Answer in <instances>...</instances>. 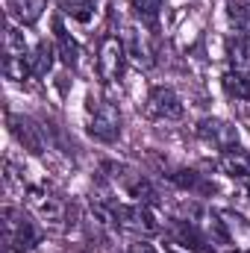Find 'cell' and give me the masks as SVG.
<instances>
[{"instance_id":"6da1fadb","label":"cell","mask_w":250,"mask_h":253,"mask_svg":"<svg viewBox=\"0 0 250 253\" xmlns=\"http://www.w3.org/2000/svg\"><path fill=\"white\" fill-rule=\"evenodd\" d=\"M3 239L6 253H27L39 245V227L18 206H3Z\"/></svg>"},{"instance_id":"7a4b0ae2","label":"cell","mask_w":250,"mask_h":253,"mask_svg":"<svg viewBox=\"0 0 250 253\" xmlns=\"http://www.w3.org/2000/svg\"><path fill=\"white\" fill-rule=\"evenodd\" d=\"M115 227L132 233V236H141V239H150L162 230V224L156 221L153 215V206H144V203H115Z\"/></svg>"},{"instance_id":"3957f363","label":"cell","mask_w":250,"mask_h":253,"mask_svg":"<svg viewBox=\"0 0 250 253\" xmlns=\"http://www.w3.org/2000/svg\"><path fill=\"white\" fill-rule=\"evenodd\" d=\"M85 109H88V135L91 138H97L103 144H112L121 135V109L115 103L88 97Z\"/></svg>"},{"instance_id":"277c9868","label":"cell","mask_w":250,"mask_h":253,"mask_svg":"<svg viewBox=\"0 0 250 253\" xmlns=\"http://www.w3.org/2000/svg\"><path fill=\"white\" fill-rule=\"evenodd\" d=\"M183 100L171 85H156L150 88L147 100H144V115L153 121H180L183 118Z\"/></svg>"},{"instance_id":"5b68a950","label":"cell","mask_w":250,"mask_h":253,"mask_svg":"<svg viewBox=\"0 0 250 253\" xmlns=\"http://www.w3.org/2000/svg\"><path fill=\"white\" fill-rule=\"evenodd\" d=\"M124 65H126L124 39L106 36L100 42V50H97V74H100V80L103 83H118L124 77Z\"/></svg>"},{"instance_id":"8992f818","label":"cell","mask_w":250,"mask_h":253,"mask_svg":"<svg viewBox=\"0 0 250 253\" xmlns=\"http://www.w3.org/2000/svg\"><path fill=\"white\" fill-rule=\"evenodd\" d=\"M197 135L212 144L215 150H236L239 147V126L224 121V118H203L197 121Z\"/></svg>"},{"instance_id":"52a82bcc","label":"cell","mask_w":250,"mask_h":253,"mask_svg":"<svg viewBox=\"0 0 250 253\" xmlns=\"http://www.w3.org/2000/svg\"><path fill=\"white\" fill-rule=\"evenodd\" d=\"M174 239L188 248V251H197V253H212L215 251V242L194 224V221H188V218H174Z\"/></svg>"},{"instance_id":"ba28073f","label":"cell","mask_w":250,"mask_h":253,"mask_svg":"<svg viewBox=\"0 0 250 253\" xmlns=\"http://www.w3.org/2000/svg\"><path fill=\"white\" fill-rule=\"evenodd\" d=\"M115 177L124 183V191H126V197H132V203H144V206H156V203H159V194L150 186L147 177H141V174H135V171L115 174Z\"/></svg>"},{"instance_id":"9c48e42d","label":"cell","mask_w":250,"mask_h":253,"mask_svg":"<svg viewBox=\"0 0 250 253\" xmlns=\"http://www.w3.org/2000/svg\"><path fill=\"white\" fill-rule=\"evenodd\" d=\"M218 168H221V174H227L230 180H236V183H248L250 186V156L245 150H224L221 156H218Z\"/></svg>"},{"instance_id":"30bf717a","label":"cell","mask_w":250,"mask_h":253,"mask_svg":"<svg viewBox=\"0 0 250 253\" xmlns=\"http://www.w3.org/2000/svg\"><path fill=\"white\" fill-rule=\"evenodd\" d=\"M227 59H230V71H239V74H250V36H233L227 42Z\"/></svg>"},{"instance_id":"8fae6325","label":"cell","mask_w":250,"mask_h":253,"mask_svg":"<svg viewBox=\"0 0 250 253\" xmlns=\"http://www.w3.org/2000/svg\"><path fill=\"white\" fill-rule=\"evenodd\" d=\"M56 44H50V42H39L33 50H30V71H33V77H47L50 71H53V65H56Z\"/></svg>"},{"instance_id":"7c38bea8","label":"cell","mask_w":250,"mask_h":253,"mask_svg":"<svg viewBox=\"0 0 250 253\" xmlns=\"http://www.w3.org/2000/svg\"><path fill=\"white\" fill-rule=\"evenodd\" d=\"M124 47H126V56L135 59V65H141V68H150V65H153V50H150L144 33H138V30H124Z\"/></svg>"},{"instance_id":"4fadbf2b","label":"cell","mask_w":250,"mask_h":253,"mask_svg":"<svg viewBox=\"0 0 250 253\" xmlns=\"http://www.w3.org/2000/svg\"><path fill=\"white\" fill-rule=\"evenodd\" d=\"M168 177H171L174 186H180V189L188 191V194H209V191H212V183L203 180V174L188 171V168H180V171H174V174H168Z\"/></svg>"},{"instance_id":"5bb4252c","label":"cell","mask_w":250,"mask_h":253,"mask_svg":"<svg viewBox=\"0 0 250 253\" xmlns=\"http://www.w3.org/2000/svg\"><path fill=\"white\" fill-rule=\"evenodd\" d=\"M6 121H9L12 135H15L24 147H30L33 153H42V141H39V135H36V129H33V124H30V121H24L21 115H9Z\"/></svg>"},{"instance_id":"9a60e30c","label":"cell","mask_w":250,"mask_h":253,"mask_svg":"<svg viewBox=\"0 0 250 253\" xmlns=\"http://www.w3.org/2000/svg\"><path fill=\"white\" fill-rule=\"evenodd\" d=\"M6 6H9V15L18 18L21 24H36L42 18L44 0H6Z\"/></svg>"},{"instance_id":"2e32d148","label":"cell","mask_w":250,"mask_h":253,"mask_svg":"<svg viewBox=\"0 0 250 253\" xmlns=\"http://www.w3.org/2000/svg\"><path fill=\"white\" fill-rule=\"evenodd\" d=\"M53 27H56V53H59V59H62L68 68H74V65L80 62V44L71 39V33L65 30L59 21H56Z\"/></svg>"},{"instance_id":"e0dca14e","label":"cell","mask_w":250,"mask_h":253,"mask_svg":"<svg viewBox=\"0 0 250 253\" xmlns=\"http://www.w3.org/2000/svg\"><path fill=\"white\" fill-rule=\"evenodd\" d=\"M221 85H224V91H227L230 97H236V100H250V80L245 74L227 71V74L221 77Z\"/></svg>"},{"instance_id":"ac0fdd59","label":"cell","mask_w":250,"mask_h":253,"mask_svg":"<svg viewBox=\"0 0 250 253\" xmlns=\"http://www.w3.org/2000/svg\"><path fill=\"white\" fill-rule=\"evenodd\" d=\"M162 6H165L162 0H129V9L141 24H156L162 15Z\"/></svg>"},{"instance_id":"d6986e66","label":"cell","mask_w":250,"mask_h":253,"mask_svg":"<svg viewBox=\"0 0 250 253\" xmlns=\"http://www.w3.org/2000/svg\"><path fill=\"white\" fill-rule=\"evenodd\" d=\"M3 74L12 83H24L33 71H30V56H3Z\"/></svg>"},{"instance_id":"ffe728a7","label":"cell","mask_w":250,"mask_h":253,"mask_svg":"<svg viewBox=\"0 0 250 253\" xmlns=\"http://www.w3.org/2000/svg\"><path fill=\"white\" fill-rule=\"evenodd\" d=\"M227 18L239 36H250V6L245 3H227Z\"/></svg>"},{"instance_id":"44dd1931","label":"cell","mask_w":250,"mask_h":253,"mask_svg":"<svg viewBox=\"0 0 250 253\" xmlns=\"http://www.w3.org/2000/svg\"><path fill=\"white\" fill-rule=\"evenodd\" d=\"M59 3V9H62L65 15H71L74 21H88L91 15H94V3L97 0H56Z\"/></svg>"},{"instance_id":"7402d4cb","label":"cell","mask_w":250,"mask_h":253,"mask_svg":"<svg viewBox=\"0 0 250 253\" xmlns=\"http://www.w3.org/2000/svg\"><path fill=\"white\" fill-rule=\"evenodd\" d=\"M3 56H30V50H27V42H24V33H21V30L6 27V36H3Z\"/></svg>"},{"instance_id":"603a6c76","label":"cell","mask_w":250,"mask_h":253,"mask_svg":"<svg viewBox=\"0 0 250 253\" xmlns=\"http://www.w3.org/2000/svg\"><path fill=\"white\" fill-rule=\"evenodd\" d=\"M126 253H159L153 245H147V242H135V245H129Z\"/></svg>"},{"instance_id":"cb8c5ba5","label":"cell","mask_w":250,"mask_h":253,"mask_svg":"<svg viewBox=\"0 0 250 253\" xmlns=\"http://www.w3.org/2000/svg\"><path fill=\"white\" fill-rule=\"evenodd\" d=\"M227 253H250V251H227Z\"/></svg>"}]
</instances>
